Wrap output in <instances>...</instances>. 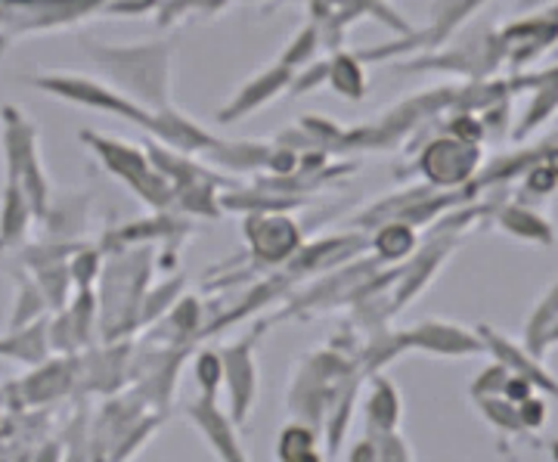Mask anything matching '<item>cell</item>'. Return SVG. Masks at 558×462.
<instances>
[{
  "label": "cell",
  "mask_w": 558,
  "mask_h": 462,
  "mask_svg": "<svg viewBox=\"0 0 558 462\" xmlns=\"http://www.w3.org/2000/svg\"><path fill=\"white\" fill-rule=\"evenodd\" d=\"M193 382L199 391L202 401H218L223 391V357L220 348L205 344L193 354Z\"/></svg>",
  "instance_id": "34"
},
{
  "label": "cell",
  "mask_w": 558,
  "mask_h": 462,
  "mask_svg": "<svg viewBox=\"0 0 558 462\" xmlns=\"http://www.w3.org/2000/svg\"><path fill=\"white\" fill-rule=\"evenodd\" d=\"M90 462H109V460H106V453H97V450H94V457H90Z\"/></svg>",
  "instance_id": "51"
},
{
  "label": "cell",
  "mask_w": 558,
  "mask_h": 462,
  "mask_svg": "<svg viewBox=\"0 0 558 462\" xmlns=\"http://www.w3.org/2000/svg\"><path fill=\"white\" fill-rule=\"evenodd\" d=\"M149 137L161 143V146L180 153V156H208L220 143V137H215L208 127H202L199 121L183 115L174 106L153 112V131H149Z\"/></svg>",
  "instance_id": "18"
},
{
  "label": "cell",
  "mask_w": 558,
  "mask_h": 462,
  "mask_svg": "<svg viewBox=\"0 0 558 462\" xmlns=\"http://www.w3.org/2000/svg\"><path fill=\"white\" fill-rule=\"evenodd\" d=\"M344 462H376V438H373V435L357 438V441L348 447Z\"/></svg>",
  "instance_id": "47"
},
{
  "label": "cell",
  "mask_w": 558,
  "mask_h": 462,
  "mask_svg": "<svg viewBox=\"0 0 558 462\" xmlns=\"http://www.w3.org/2000/svg\"><path fill=\"white\" fill-rule=\"evenodd\" d=\"M131 342H100L78 354V385L75 394H100L112 398L121 394L124 382H131Z\"/></svg>",
  "instance_id": "14"
},
{
  "label": "cell",
  "mask_w": 558,
  "mask_h": 462,
  "mask_svg": "<svg viewBox=\"0 0 558 462\" xmlns=\"http://www.w3.org/2000/svg\"><path fill=\"white\" fill-rule=\"evenodd\" d=\"M494 223L512 240L527 242V245H556V223L549 221L543 211L524 202H509L494 211Z\"/></svg>",
  "instance_id": "22"
},
{
  "label": "cell",
  "mask_w": 558,
  "mask_h": 462,
  "mask_svg": "<svg viewBox=\"0 0 558 462\" xmlns=\"http://www.w3.org/2000/svg\"><path fill=\"white\" fill-rule=\"evenodd\" d=\"M459 240H462L459 233L435 230L428 236V242L418 245L413 258L400 264L398 280H395L391 295H388V314H400V311H407V304H413L418 295H425V289L438 277L440 267L450 262V255L457 252Z\"/></svg>",
  "instance_id": "9"
},
{
  "label": "cell",
  "mask_w": 558,
  "mask_h": 462,
  "mask_svg": "<svg viewBox=\"0 0 558 462\" xmlns=\"http://www.w3.org/2000/svg\"><path fill=\"white\" fill-rule=\"evenodd\" d=\"M373 438H376V462H416L413 443L403 438V431H388Z\"/></svg>",
  "instance_id": "40"
},
{
  "label": "cell",
  "mask_w": 558,
  "mask_h": 462,
  "mask_svg": "<svg viewBox=\"0 0 558 462\" xmlns=\"http://www.w3.org/2000/svg\"><path fill=\"white\" fill-rule=\"evenodd\" d=\"M32 280L38 282L40 295L50 307V314L62 311L65 304L72 302L75 295V285H72V277H69V262H53V264H40L35 270H25Z\"/></svg>",
  "instance_id": "33"
},
{
  "label": "cell",
  "mask_w": 558,
  "mask_h": 462,
  "mask_svg": "<svg viewBox=\"0 0 558 462\" xmlns=\"http://www.w3.org/2000/svg\"><path fill=\"white\" fill-rule=\"evenodd\" d=\"M506 60V47H502V38L499 32H478L475 38H469L462 47H453L450 53L444 57H428L422 53L418 60L407 62L400 69H413V72H457L462 78L481 81L487 78L490 72H497L499 62Z\"/></svg>",
  "instance_id": "13"
},
{
  "label": "cell",
  "mask_w": 558,
  "mask_h": 462,
  "mask_svg": "<svg viewBox=\"0 0 558 462\" xmlns=\"http://www.w3.org/2000/svg\"><path fill=\"white\" fill-rule=\"evenodd\" d=\"M102 262H106V252L100 245H90V242H81L78 252L69 258V277L75 289H97L102 273Z\"/></svg>",
  "instance_id": "37"
},
{
  "label": "cell",
  "mask_w": 558,
  "mask_h": 462,
  "mask_svg": "<svg viewBox=\"0 0 558 462\" xmlns=\"http://www.w3.org/2000/svg\"><path fill=\"white\" fill-rule=\"evenodd\" d=\"M521 10H553L558 7V0H519Z\"/></svg>",
  "instance_id": "48"
},
{
  "label": "cell",
  "mask_w": 558,
  "mask_h": 462,
  "mask_svg": "<svg viewBox=\"0 0 558 462\" xmlns=\"http://www.w3.org/2000/svg\"><path fill=\"white\" fill-rule=\"evenodd\" d=\"M326 75H329V60H314L311 65H304V69L295 72L289 94H295V97L314 94V90H319L326 84Z\"/></svg>",
  "instance_id": "42"
},
{
  "label": "cell",
  "mask_w": 558,
  "mask_h": 462,
  "mask_svg": "<svg viewBox=\"0 0 558 462\" xmlns=\"http://www.w3.org/2000/svg\"><path fill=\"white\" fill-rule=\"evenodd\" d=\"M422 245V233L413 223L403 221H385L379 227H373L366 252L373 255V262L379 264H403L407 258H413Z\"/></svg>",
  "instance_id": "25"
},
{
  "label": "cell",
  "mask_w": 558,
  "mask_h": 462,
  "mask_svg": "<svg viewBox=\"0 0 558 462\" xmlns=\"http://www.w3.org/2000/svg\"><path fill=\"white\" fill-rule=\"evenodd\" d=\"M183 416L196 425L202 441L208 443V450L215 453L218 462H252L248 450L242 443V435L236 425L230 423L227 410H220L218 401H193L183 406Z\"/></svg>",
  "instance_id": "16"
},
{
  "label": "cell",
  "mask_w": 558,
  "mask_h": 462,
  "mask_svg": "<svg viewBox=\"0 0 558 462\" xmlns=\"http://www.w3.org/2000/svg\"><path fill=\"white\" fill-rule=\"evenodd\" d=\"M549 457H553V462H558V438L549 443Z\"/></svg>",
  "instance_id": "50"
},
{
  "label": "cell",
  "mask_w": 558,
  "mask_h": 462,
  "mask_svg": "<svg viewBox=\"0 0 558 462\" xmlns=\"http://www.w3.org/2000/svg\"><path fill=\"white\" fill-rule=\"evenodd\" d=\"M553 348H558V323L553 326V332H549V351H553Z\"/></svg>",
  "instance_id": "49"
},
{
  "label": "cell",
  "mask_w": 558,
  "mask_h": 462,
  "mask_svg": "<svg viewBox=\"0 0 558 462\" xmlns=\"http://www.w3.org/2000/svg\"><path fill=\"white\" fill-rule=\"evenodd\" d=\"M0 161H3V181L20 183L22 193L35 208V218L40 221L50 208L53 186L40 159L38 127L13 102L0 106Z\"/></svg>",
  "instance_id": "3"
},
{
  "label": "cell",
  "mask_w": 558,
  "mask_h": 462,
  "mask_svg": "<svg viewBox=\"0 0 558 462\" xmlns=\"http://www.w3.org/2000/svg\"><path fill=\"white\" fill-rule=\"evenodd\" d=\"M487 0H435L432 7V22L425 32H413V35H403L400 40H391V44H381V47H369L357 53L363 62H379V60H395V57H403V53H428L440 44L457 35L459 28L465 22L472 20L484 7Z\"/></svg>",
  "instance_id": "8"
},
{
  "label": "cell",
  "mask_w": 558,
  "mask_h": 462,
  "mask_svg": "<svg viewBox=\"0 0 558 462\" xmlns=\"http://www.w3.org/2000/svg\"><path fill=\"white\" fill-rule=\"evenodd\" d=\"M270 149H274V143L220 141L205 159H211L215 165H220V168H227V171H252V174H255V171H267Z\"/></svg>",
  "instance_id": "30"
},
{
  "label": "cell",
  "mask_w": 558,
  "mask_h": 462,
  "mask_svg": "<svg viewBox=\"0 0 558 462\" xmlns=\"http://www.w3.org/2000/svg\"><path fill=\"white\" fill-rule=\"evenodd\" d=\"M558 323V280L543 292L537 299V304L531 307V314H527V320H524V329H521V344L539 357V361H546V354H549V332H553V326Z\"/></svg>",
  "instance_id": "27"
},
{
  "label": "cell",
  "mask_w": 558,
  "mask_h": 462,
  "mask_svg": "<svg viewBox=\"0 0 558 462\" xmlns=\"http://www.w3.org/2000/svg\"><path fill=\"white\" fill-rule=\"evenodd\" d=\"M47 357H53L50 342H47V320L0 332V361H13L25 369H32Z\"/></svg>",
  "instance_id": "26"
},
{
  "label": "cell",
  "mask_w": 558,
  "mask_h": 462,
  "mask_svg": "<svg viewBox=\"0 0 558 462\" xmlns=\"http://www.w3.org/2000/svg\"><path fill=\"white\" fill-rule=\"evenodd\" d=\"M242 236L260 267H286L304 245L301 223L289 211H260L242 218Z\"/></svg>",
  "instance_id": "10"
},
{
  "label": "cell",
  "mask_w": 558,
  "mask_h": 462,
  "mask_svg": "<svg viewBox=\"0 0 558 462\" xmlns=\"http://www.w3.org/2000/svg\"><path fill=\"white\" fill-rule=\"evenodd\" d=\"M524 190L534 193L537 199H546V196H553L558 190V178L537 159L527 171H524Z\"/></svg>",
  "instance_id": "44"
},
{
  "label": "cell",
  "mask_w": 558,
  "mask_h": 462,
  "mask_svg": "<svg viewBox=\"0 0 558 462\" xmlns=\"http://www.w3.org/2000/svg\"><path fill=\"white\" fill-rule=\"evenodd\" d=\"M227 7V0H159L156 7V22L159 28H171L183 16H196V13H220Z\"/></svg>",
  "instance_id": "39"
},
{
  "label": "cell",
  "mask_w": 558,
  "mask_h": 462,
  "mask_svg": "<svg viewBox=\"0 0 558 462\" xmlns=\"http://www.w3.org/2000/svg\"><path fill=\"white\" fill-rule=\"evenodd\" d=\"M319 47H323V38H319V28L314 22H307L301 32H295V38L286 44V50L279 53V62L292 72H299L304 65L317 60Z\"/></svg>",
  "instance_id": "38"
},
{
  "label": "cell",
  "mask_w": 558,
  "mask_h": 462,
  "mask_svg": "<svg viewBox=\"0 0 558 462\" xmlns=\"http://www.w3.org/2000/svg\"><path fill=\"white\" fill-rule=\"evenodd\" d=\"M326 87H332L339 97L351 102H360L369 94V81H366V69L357 53L348 50H336L329 57V75H326Z\"/></svg>",
  "instance_id": "29"
},
{
  "label": "cell",
  "mask_w": 558,
  "mask_h": 462,
  "mask_svg": "<svg viewBox=\"0 0 558 462\" xmlns=\"http://www.w3.org/2000/svg\"><path fill=\"white\" fill-rule=\"evenodd\" d=\"M159 0H106L100 16H146L156 13Z\"/></svg>",
  "instance_id": "45"
},
{
  "label": "cell",
  "mask_w": 558,
  "mask_h": 462,
  "mask_svg": "<svg viewBox=\"0 0 558 462\" xmlns=\"http://www.w3.org/2000/svg\"><path fill=\"white\" fill-rule=\"evenodd\" d=\"M153 245H131L106 252L97 302H100V342H124L140 329V307L153 280Z\"/></svg>",
  "instance_id": "2"
},
{
  "label": "cell",
  "mask_w": 558,
  "mask_h": 462,
  "mask_svg": "<svg viewBox=\"0 0 558 462\" xmlns=\"http://www.w3.org/2000/svg\"><path fill=\"white\" fill-rule=\"evenodd\" d=\"M407 354H410V348H407V339H403V329L395 332V329H381L379 326V329H373L369 342L354 354V361H357L363 376H373V373H381L388 363L400 361Z\"/></svg>",
  "instance_id": "28"
},
{
  "label": "cell",
  "mask_w": 558,
  "mask_h": 462,
  "mask_svg": "<svg viewBox=\"0 0 558 462\" xmlns=\"http://www.w3.org/2000/svg\"><path fill=\"white\" fill-rule=\"evenodd\" d=\"M13 307H10V320H7V329H22V326H35V323L47 320L50 317V307L40 295L38 282L32 280L25 270L22 273H13Z\"/></svg>",
  "instance_id": "32"
},
{
  "label": "cell",
  "mask_w": 558,
  "mask_h": 462,
  "mask_svg": "<svg viewBox=\"0 0 558 462\" xmlns=\"http://www.w3.org/2000/svg\"><path fill=\"white\" fill-rule=\"evenodd\" d=\"M35 221H38L35 208H32L28 196L22 193L20 183L3 181V186H0V255L22 248Z\"/></svg>",
  "instance_id": "24"
},
{
  "label": "cell",
  "mask_w": 558,
  "mask_h": 462,
  "mask_svg": "<svg viewBox=\"0 0 558 462\" xmlns=\"http://www.w3.org/2000/svg\"><path fill=\"white\" fill-rule=\"evenodd\" d=\"M78 385V354L75 357H47L38 366H32L22 379L3 385V403L13 406H47L69 394H75Z\"/></svg>",
  "instance_id": "11"
},
{
  "label": "cell",
  "mask_w": 558,
  "mask_h": 462,
  "mask_svg": "<svg viewBox=\"0 0 558 462\" xmlns=\"http://www.w3.org/2000/svg\"><path fill=\"white\" fill-rule=\"evenodd\" d=\"M502 47H506V60H512L515 69L527 65L531 60H537L543 50H549L558 40V20H553L546 10L534 13L527 20L512 22L499 32Z\"/></svg>",
  "instance_id": "20"
},
{
  "label": "cell",
  "mask_w": 558,
  "mask_h": 462,
  "mask_svg": "<svg viewBox=\"0 0 558 462\" xmlns=\"http://www.w3.org/2000/svg\"><path fill=\"white\" fill-rule=\"evenodd\" d=\"M0 406H3V391H0Z\"/></svg>",
  "instance_id": "52"
},
{
  "label": "cell",
  "mask_w": 558,
  "mask_h": 462,
  "mask_svg": "<svg viewBox=\"0 0 558 462\" xmlns=\"http://www.w3.org/2000/svg\"><path fill=\"white\" fill-rule=\"evenodd\" d=\"M403 339L410 354L435 357V361H469V357H487L478 329H469L462 323L428 317L403 329Z\"/></svg>",
  "instance_id": "12"
},
{
  "label": "cell",
  "mask_w": 558,
  "mask_h": 462,
  "mask_svg": "<svg viewBox=\"0 0 558 462\" xmlns=\"http://www.w3.org/2000/svg\"><path fill=\"white\" fill-rule=\"evenodd\" d=\"M534 394H537L534 385L527 382V379H521V376H512V373H509V379L502 385V398H506V401L519 406V403H524L527 398H534Z\"/></svg>",
  "instance_id": "46"
},
{
  "label": "cell",
  "mask_w": 558,
  "mask_h": 462,
  "mask_svg": "<svg viewBox=\"0 0 558 462\" xmlns=\"http://www.w3.org/2000/svg\"><path fill=\"white\" fill-rule=\"evenodd\" d=\"M78 141L97 156L102 168L121 181L134 196H137L146 208L153 211H168L174 208V190L171 183L161 178V171L153 165L149 153L140 149L134 143L109 137V134H97L90 127H84L78 134Z\"/></svg>",
  "instance_id": "4"
},
{
  "label": "cell",
  "mask_w": 558,
  "mask_h": 462,
  "mask_svg": "<svg viewBox=\"0 0 558 462\" xmlns=\"http://www.w3.org/2000/svg\"><path fill=\"white\" fill-rule=\"evenodd\" d=\"M506 379H509V369L494 361L490 366H484V369H481L478 376H475V382L469 385V398L475 401V398L502 394V385H506Z\"/></svg>",
  "instance_id": "41"
},
{
  "label": "cell",
  "mask_w": 558,
  "mask_h": 462,
  "mask_svg": "<svg viewBox=\"0 0 558 462\" xmlns=\"http://www.w3.org/2000/svg\"><path fill=\"white\" fill-rule=\"evenodd\" d=\"M87 221H90V196L65 193L60 199H50V208L38 223H44V240L84 242L81 236L87 233Z\"/></svg>",
  "instance_id": "23"
},
{
  "label": "cell",
  "mask_w": 558,
  "mask_h": 462,
  "mask_svg": "<svg viewBox=\"0 0 558 462\" xmlns=\"http://www.w3.org/2000/svg\"><path fill=\"white\" fill-rule=\"evenodd\" d=\"M475 406H478V413L484 416V423L490 425V428H497L499 435H515V438H519V435H527L524 425H521L519 406L506 401L502 394L475 398Z\"/></svg>",
  "instance_id": "36"
},
{
  "label": "cell",
  "mask_w": 558,
  "mask_h": 462,
  "mask_svg": "<svg viewBox=\"0 0 558 462\" xmlns=\"http://www.w3.org/2000/svg\"><path fill=\"white\" fill-rule=\"evenodd\" d=\"M165 423H168V410H146L137 423L131 425L128 431H121L119 441L106 450V460L109 462H134V457H137L140 450H143L146 443L159 435V428Z\"/></svg>",
  "instance_id": "31"
},
{
  "label": "cell",
  "mask_w": 558,
  "mask_h": 462,
  "mask_svg": "<svg viewBox=\"0 0 558 462\" xmlns=\"http://www.w3.org/2000/svg\"><path fill=\"white\" fill-rule=\"evenodd\" d=\"M360 410H363V428L366 435H388L400 431L403 423V394L385 373L366 376L360 391Z\"/></svg>",
  "instance_id": "19"
},
{
  "label": "cell",
  "mask_w": 558,
  "mask_h": 462,
  "mask_svg": "<svg viewBox=\"0 0 558 462\" xmlns=\"http://www.w3.org/2000/svg\"><path fill=\"white\" fill-rule=\"evenodd\" d=\"M519 416H521V425H524V431H527V435L539 431L543 425L549 423V398L537 391L534 398H527L524 403H519Z\"/></svg>",
  "instance_id": "43"
},
{
  "label": "cell",
  "mask_w": 558,
  "mask_h": 462,
  "mask_svg": "<svg viewBox=\"0 0 558 462\" xmlns=\"http://www.w3.org/2000/svg\"><path fill=\"white\" fill-rule=\"evenodd\" d=\"M475 329H478L481 342H484V354H487V357H494L499 366H506L512 376L527 379V382L537 388L539 394L556 398L558 401V379L549 373V369H546V361L534 357L524 344L512 342L509 336H502L499 329L487 326V323H481V326H475Z\"/></svg>",
  "instance_id": "15"
},
{
  "label": "cell",
  "mask_w": 558,
  "mask_h": 462,
  "mask_svg": "<svg viewBox=\"0 0 558 462\" xmlns=\"http://www.w3.org/2000/svg\"><path fill=\"white\" fill-rule=\"evenodd\" d=\"M81 47L87 60L128 100H134L149 112L174 106L171 102L174 44L168 38L146 40V44H102V40L81 38Z\"/></svg>",
  "instance_id": "1"
},
{
  "label": "cell",
  "mask_w": 558,
  "mask_h": 462,
  "mask_svg": "<svg viewBox=\"0 0 558 462\" xmlns=\"http://www.w3.org/2000/svg\"><path fill=\"white\" fill-rule=\"evenodd\" d=\"M183 289H186L183 277H171V280L159 282V285H149V292L143 299V307H140V329L143 326H156L174 307V302L183 295Z\"/></svg>",
  "instance_id": "35"
},
{
  "label": "cell",
  "mask_w": 558,
  "mask_h": 462,
  "mask_svg": "<svg viewBox=\"0 0 558 462\" xmlns=\"http://www.w3.org/2000/svg\"><path fill=\"white\" fill-rule=\"evenodd\" d=\"M205 336V307L196 295H180L174 307L156 323L153 342L168 348H193Z\"/></svg>",
  "instance_id": "21"
},
{
  "label": "cell",
  "mask_w": 558,
  "mask_h": 462,
  "mask_svg": "<svg viewBox=\"0 0 558 462\" xmlns=\"http://www.w3.org/2000/svg\"><path fill=\"white\" fill-rule=\"evenodd\" d=\"M28 84L40 94L53 97V100L72 102V106H81V109L128 121V124H134L146 134L153 131V112L137 106L134 100H128L121 90H116L112 84H106L100 78L78 75V72H38V75H28Z\"/></svg>",
  "instance_id": "5"
},
{
  "label": "cell",
  "mask_w": 558,
  "mask_h": 462,
  "mask_svg": "<svg viewBox=\"0 0 558 462\" xmlns=\"http://www.w3.org/2000/svg\"><path fill=\"white\" fill-rule=\"evenodd\" d=\"M481 165H484L481 143L440 134L418 149L413 171L425 181V186L440 190V193H453V190H465L478 178Z\"/></svg>",
  "instance_id": "7"
},
{
  "label": "cell",
  "mask_w": 558,
  "mask_h": 462,
  "mask_svg": "<svg viewBox=\"0 0 558 462\" xmlns=\"http://www.w3.org/2000/svg\"><path fill=\"white\" fill-rule=\"evenodd\" d=\"M270 320L258 323L252 332L227 342L220 348L223 357V388H227V416L236 428H245L260 394V366H258V342L264 339V329Z\"/></svg>",
  "instance_id": "6"
},
{
  "label": "cell",
  "mask_w": 558,
  "mask_h": 462,
  "mask_svg": "<svg viewBox=\"0 0 558 462\" xmlns=\"http://www.w3.org/2000/svg\"><path fill=\"white\" fill-rule=\"evenodd\" d=\"M292 78H295V72L286 69L279 60L274 62V65H267V69H260L258 75L242 81L240 90H236V94L230 97V102L218 112V121L220 124H236V121L255 115V112H260L267 102L277 100L279 94H289Z\"/></svg>",
  "instance_id": "17"
}]
</instances>
